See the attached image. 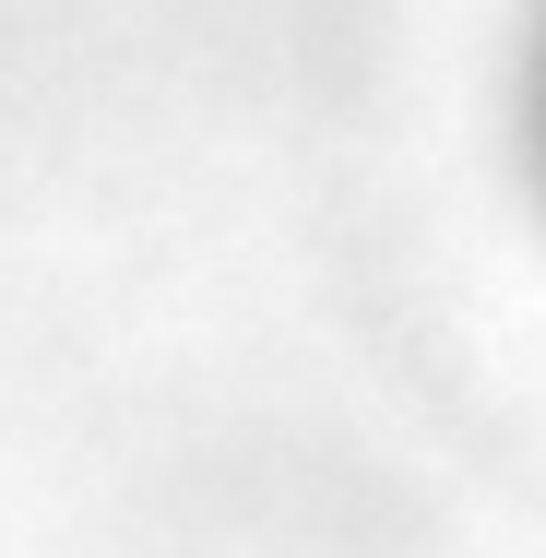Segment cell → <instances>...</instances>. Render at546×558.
Instances as JSON below:
<instances>
[{"label":"cell","mask_w":546,"mask_h":558,"mask_svg":"<svg viewBox=\"0 0 546 558\" xmlns=\"http://www.w3.org/2000/svg\"><path fill=\"white\" fill-rule=\"evenodd\" d=\"M535 167H546V24H535Z\"/></svg>","instance_id":"6da1fadb"}]
</instances>
